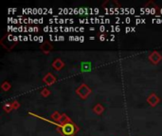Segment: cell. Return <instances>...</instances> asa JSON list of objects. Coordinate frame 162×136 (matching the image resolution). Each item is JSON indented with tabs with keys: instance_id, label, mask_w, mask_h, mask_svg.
I'll use <instances>...</instances> for the list:
<instances>
[{
	"instance_id": "obj_5",
	"label": "cell",
	"mask_w": 162,
	"mask_h": 136,
	"mask_svg": "<svg viewBox=\"0 0 162 136\" xmlns=\"http://www.w3.org/2000/svg\"><path fill=\"white\" fill-rule=\"evenodd\" d=\"M159 101H160V98L155 94H151L148 98H147V102H148V104L152 107H155L159 103Z\"/></svg>"
},
{
	"instance_id": "obj_7",
	"label": "cell",
	"mask_w": 162,
	"mask_h": 136,
	"mask_svg": "<svg viewBox=\"0 0 162 136\" xmlns=\"http://www.w3.org/2000/svg\"><path fill=\"white\" fill-rule=\"evenodd\" d=\"M52 49H53V46H51L49 42H43L40 45V50L44 52L45 54H49Z\"/></svg>"
},
{
	"instance_id": "obj_8",
	"label": "cell",
	"mask_w": 162,
	"mask_h": 136,
	"mask_svg": "<svg viewBox=\"0 0 162 136\" xmlns=\"http://www.w3.org/2000/svg\"><path fill=\"white\" fill-rule=\"evenodd\" d=\"M52 67H53L56 71H60L65 67V62L63 61V60H61L60 58H57V59H55L54 61L52 62Z\"/></svg>"
},
{
	"instance_id": "obj_16",
	"label": "cell",
	"mask_w": 162,
	"mask_h": 136,
	"mask_svg": "<svg viewBox=\"0 0 162 136\" xmlns=\"http://www.w3.org/2000/svg\"><path fill=\"white\" fill-rule=\"evenodd\" d=\"M99 38H100V40L101 41H104L105 40V35H104V34H102V35L99 36Z\"/></svg>"
},
{
	"instance_id": "obj_6",
	"label": "cell",
	"mask_w": 162,
	"mask_h": 136,
	"mask_svg": "<svg viewBox=\"0 0 162 136\" xmlns=\"http://www.w3.org/2000/svg\"><path fill=\"white\" fill-rule=\"evenodd\" d=\"M43 81H44L47 86H50L56 82V77H54V75H52L51 73H47V74L43 77Z\"/></svg>"
},
{
	"instance_id": "obj_3",
	"label": "cell",
	"mask_w": 162,
	"mask_h": 136,
	"mask_svg": "<svg viewBox=\"0 0 162 136\" xmlns=\"http://www.w3.org/2000/svg\"><path fill=\"white\" fill-rule=\"evenodd\" d=\"M145 9L147 12H150L152 14H155V15H158V12H159V7L156 5L155 2L153 1H149L145 4Z\"/></svg>"
},
{
	"instance_id": "obj_13",
	"label": "cell",
	"mask_w": 162,
	"mask_h": 136,
	"mask_svg": "<svg viewBox=\"0 0 162 136\" xmlns=\"http://www.w3.org/2000/svg\"><path fill=\"white\" fill-rule=\"evenodd\" d=\"M3 110H4L5 111H6V113H9V111H12L13 110L12 103H7V104H5V105L3 106Z\"/></svg>"
},
{
	"instance_id": "obj_14",
	"label": "cell",
	"mask_w": 162,
	"mask_h": 136,
	"mask_svg": "<svg viewBox=\"0 0 162 136\" xmlns=\"http://www.w3.org/2000/svg\"><path fill=\"white\" fill-rule=\"evenodd\" d=\"M50 95V91L47 89V88H44L41 91V95L44 96V98H47Z\"/></svg>"
},
{
	"instance_id": "obj_1",
	"label": "cell",
	"mask_w": 162,
	"mask_h": 136,
	"mask_svg": "<svg viewBox=\"0 0 162 136\" xmlns=\"http://www.w3.org/2000/svg\"><path fill=\"white\" fill-rule=\"evenodd\" d=\"M30 114L31 115H34L36 116V117L38 118H41L43 120H45V121H47V122H49L51 124H53L55 126H57V127L59 128L58 129V132L63 135V136H75L76 133H77L79 132V127L77 125H76L73 121L72 122H70V123H68V124H65V125H59L58 123H56V122H53V121H49V120H47V119H45V118H43L41 117V116H38L34 114H32V113H28Z\"/></svg>"
},
{
	"instance_id": "obj_10",
	"label": "cell",
	"mask_w": 162,
	"mask_h": 136,
	"mask_svg": "<svg viewBox=\"0 0 162 136\" xmlns=\"http://www.w3.org/2000/svg\"><path fill=\"white\" fill-rule=\"evenodd\" d=\"M93 111L95 114H97L99 115H101L103 111H104V108H103V106L102 104H97V105H95L94 106V108H93Z\"/></svg>"
},
{
	"instance_id": "obj_12",
	"label": "cell",
	"mask_w": 162,
	"mask_h": 136,
	"mask_svg": "<svg viewBox=\"0 0 162 136\" xmlns=\"http://www.w3.org/2000/svg\"><path fill=\"white\" fill-rule=\"evenodd\" d=\"M11 88H12V85L8 81H4L3 83H2V85H1V89L3 91H5V92H8Z\"/></svg>"
},
{
	"instance_id": "obj_11",
	"label": "cell",
	"mask_w": 162,
	"mask_h": 136,
	"mask_svg": "<svg viewBox=\"0 0 162 136\" xmlns=\"http://www.w3.org/2000/svg\"><path fill=\"white\" fill-rule=\"evenodd\" d=\"M61 116H62V114L59 113V111H54V113L51 114L50 117H51V119H53L55 122H58V121L60 120V118H61Z\"/></svg>"
},
{
	"instance_id": "obj_4",
	"label": "cell",
	"mask_w": 162,
	"mask_h": 136,
	"mask_svg": "<svg viewBox=\"0 0 162 136\" xmlns=\"http://www.w3.org/2000/svg\"><path fill=\"white\" fill-rule=\"evenodd\" d=\"M149 61H151V64H153L155 65L156 64H158L159 62L162 61V56L159 52L158 51H153V52H151L150 54H149Z\"/></svg>"
},
{
	"instance_id": "obj_9",
	"label": "cell",
	"mask_w": 162,
	"mask_h": 136,
	"mask_svg": "<svg viewBox=\"0 0 162 136\" xmlns=\"http://www.w3.org/2000/svg\"><path fill=\"white\" fill-rule=\"evenodd\" d=\"M70 122H72V120H71L65 114H63L61 116L60 120L56 123H58L59 125H65V124H68V123H70Z\"/></svg>"
},
{
	"instance_id": "obj_15",
	"label": "cell",
	"mask_w": 162,
	"mask_h": 136,
	"mask_svg": "<svg viewBox=\"0 0 162 136\" xmlns=\"http://www.w3.org/2000/svg\"><path fill=\"white\" fill-rule=\"evenodd\" d=\"M12 108L15 109V110L19 109V107H20V103H19L17 100H14L12 103Z\"/></svg>"
},
{
	"instance_id": "obj_2",
	"label": "cell",
	"mask_w": 162,
	"mask_h": 136,
	"mask_svg": "<svg viewBox=\"0 0 162 136\" xmlns=\"http://www.w3.org/2000/svg\"><path fill=\"white\" fill-rule=\"evenodd\" d=\"M92 93V90L89 88L87 84L82 83L77 89H76V94H77L81 98L86 99L87 96Z\"/></svg>"
}]
</instances>
